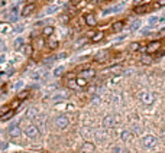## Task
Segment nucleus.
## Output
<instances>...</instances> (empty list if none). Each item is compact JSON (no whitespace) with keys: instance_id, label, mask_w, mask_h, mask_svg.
Masks as SVG:
<instances>
[{"instance_id":"f257e3e1","label":"nucleus","mask_w":165,"mask_h":153,"mask_svg":"<svg viewBox=\"0 0 165 153\" xmlns=\"http://www.w3.org/2000/svg\"><path fill=\"white\" fill-rule=\"evenodd\" d=\"M139 100H140V103H143L145 105H152L155 103V96L151 91H140Z\"/></svg>"},{"instance_id":"f03ea898","label":"nucleus","mask_w":165,"mask_h":153,"mask_svg":"<svg viewBox=\"0 0 165 153\" xmlns=\"http://www.w3.org/2000/svg\"><path fill=\"white\" fill-rule=\"evenodd\" d=\"M158 143L157 137L152 136V134H146V136H143L142 139V146L145 147V149H152V147H155Z\"/></svg>"},{"instance_id":"7ed1b4c3","label":"nucleus","mask_w":165,"mask_h":153,"mask_svg":"<svg viewBox=\"0 0 165 153\" xmlns=\"http://www.w3.org/2000/svg\"><path fill=\"white\" fill-rule=\"evenodd\" d=\"M116 124H117V117L113 116V114H109V116H106L103 119V126L106 129H112V127H115Z\"/></svg>"},{"instance_id":"20e7f679","label":"nucleus","mask_w":165,"mask_h":153,"mask_svg":"<svg viewBox=\"0 0 165 153\" xmlns=\"http://www.w3.org/2000/svg\"><path fill=\"white\" fill-rule=\"evenodd\" d=\"M26 136L29 137V139H36V137L39 136V127L38 126H35V124H31V126H28L25 130Z\"/></svg>"},{"instance_id":"39448f33","label":"nucleus","mask_w":165,"mask_h":153,"mask_svg":"<svg viewBox=\"0 0 165 153\" xmlns=\"http://www.w3.org/2000/svg\"><path fill=\"white\" fill-rule=\"evenodd\" d=\"M159 48H161V42L159 40H152L146 45V52L148 54H155L157 51H159Z\"/></svg>"},{"instance_id":"423d86ee","label":"nucleus","mask_w":165,"mask_h":153,"mask_svg":"<svg viewBox=\"0 0 165 153\" xmlns=\"http://www.w3.org/2000/svg\"><path fill=\"white\" fill-rule=\"evenodd\" d=\"M55 124H57L58 129H65L67 126L70 124V120H68L67 116H59V117H57V120H55Z\"/></svg>"},{"instance_id":"0eeeda50","label":"nucleus","mask_w":165,"mask_h":153,"mask_svg":"<svg viewBox=\"0 0 165 153\" xmlns=\"http://www.w3.org/2000/svg\"><path fill=\"white\" fill-rule=\"evenodd\" d=\"M80 77L84 78V80L90 81V80H93V78L96 77V71H94V69H91V68H88V69H82L81 72H80Z\"/></svg>"},{"instance_id":"6e6552de","label":"nucleus","mask_w":165,"mask_h":153,"mask_svg":"<svg viewBox=\"0 0 165 153\" xmlns=\"http://www.w3.org/2000/svg\"><path fill=\"white\" fill-rule=\"evenodd\" d=\"M20 133H22V130H20V127L17 124H12L10 126V129H9V136L10 137H19Z\"/></svg>"},{"instance_id":"1a4fd4ad","label":"nucleus","mask_w":165,"mask_h":153,"mask_svg":"<svg viewBox=\"0 0 165 153\" xmlns=\"http://www.w3.org/2000/svg\"><path fill=\"white\" fill-rule=\"evenodd\" d=\"M94 150H96V146L93 145L91 142H86V143L81 146V152L82 153H93Z\"/></svg>"},{"instance_id":"9d476101","label":"nucleus","mask_w":165,"mask_h":153,"mask_svg":"<svg viewBox=\"0 0 165 153\" xmlns=\"http://www.w3.org/2000/svg\"><path fill=\"white\" fill-rule=\"evenodd\" d=\"M33 10H35V4H33V3H29V4H26L25 7L22 9V16H23V17L29 16V15L32 13Z\"/></svg>"},{"instance_id":"9b49d317","label":"nucleus","mask_w":165,"mask_h":153,"mask_svg":"<svg viewBox=\"0 0 165 153\" xmlns=\"http://www.w3.org/2000/svg\"><path fill=\"white\" fill-rule=\"evenodd\" d=\"M84 20H86V23L88 25V26H96V25H97L96 16H94V15H91V13H87V15L84 16Z\"/></svg>"},{"instance_id":"f8f14e48","label":"nucleus","mask_w":165,"mask_h":153,"mask_svg":"<svg viewBox=\"0 0 165 153\" xmlns=\"http://www.w3.org/2000/svg\"><path fill=\"white\" fill-rule=\"evenodd\" d=\"M67 97H68V94H67V91H58V93H55L54 94V97H52V100L54 101H62V100H65Z\"/></svg>"},{"instance_id":"ddd939ff","label":"nucleus","mask_w":165,"mask_h":153,"mask_svg":"<svg viewBox=\"0 0 165 153\" xmlns=\"http://www.w3.org/2000/svg\"><path fill=\"white\" fill-rule=\"evenodd\" d=\"M148 6L146 4H138V6H135V9H133V12L136 13V15H143V13H146L148 12Z\"/></svg>"},{"instance_id":"4468645a","label":"nucleus","mask_w":165,"mask_h":153,"mask_svg":"<svg viewBox=\"0 0 165 153\" xmlns=\"http://www.w3.org/2000/svg\"><path fill=\"white\" fill-rule=\"evenodd\" d=\"M120 139H122V142H129V140H132L133 139L132 131H129V130H123V131L120 133Z\"/></svg>"},{"instance_id":"2eb2a0df","label":"nucleus","mask_w":165,"mask_h":153,"mask_svg":"<svg viewBox=\"0 0 165 153\" xmlns=\"http://www.w3.org/2000/svg\"><path fill=\"white\" fill-rule=\"evenodd\" d=\"M38 116V110L35 108V107H31V108H28V111H26V119L28 120H32Z\"/></svg>"},{"instance_id":"dca6fc26","label":"nucleus","mask_w":165,"mask_h":153,"mask_svg":"<svg viewBox=\"0 0 165 153\" xmlns=\"http://www.w3.org/2000/svg\"><path fill=\"white\" fill-rule=\"evenodd\" d=\"M123 26H124V22H122V20L115 22V23L112 25V31H113L115 33H117V32H120V31L123 29Z\"/></svg>"},{"instance_id":"f3484780","label":"nucleus","mask_w":165,"mask_h":153,"mask_svg":"<svg viewBox=\"0 0 165 153\" xmlns=\"http://www.w3.org/2000/svg\"><path fill=\"white\" fill-rule=\"evenodd\" d=\"M107 55H109L107 52H106V51H103V52H100V54H97L94 59H96L97 62H103V61H106V59H107Z\"/></svg>"},{"instance_id":"a211bd4d","label":"nucleus","mask_w":165,"mask_h":153,"mask_svg":"<svg viewBox=\"0 0 165 153\" xmlns=\"http://www.w3.org/2000/svg\"><path fill=\"white\" fill-rule=\"evenodd\" d=\"M52 33H54V28H52V26H45L44 31H42V35H44L45 38H50Z\"/></svg>"},{"instance_id":"6ab92c4d","label":"nucleus","mask_w":165,"mask_h":153,"mask_svg":"<svg viewBox=\"0 0 165 153\" xmlns=\"http://www.w3.org/2000/svg\"><path fill=\"white\" fill-rule=\"evenodd\" d=\"M103 38H104V33L103 32H94V35L91 36V40L93 42H100Z\"/></svg>"},{"instance_id":"aec40b11","label":"nucleus","mask_w":165,"mask_h":153,"mask_svg":"<svg viewBox=\"0 0 165 153\" xmlns=\"http://www.w3.org/2000/svg\"><path fill=\"white\" fill-rule=\"evenodd\" d=\"M13 114H15V111H8V113H4L3 116H0V121H6V120H9V119H12Z\"/></svg>"},{"instance_id":"412c9836","label":"nucleus","mask_w":165,"mask_h":153,"mask_svg":"<svg viewBox=\"0 0 165 153\" xmlns=\"http://www.w3.org/2000/svg\"><path fill=\"white\" fill-rule=\"evenodd\" d=\"M68 87L73 88V90H80L81 88V87L77 84V80H68Z\"/></svg>"},{"instance_id":"4be33fe9","label":"nucleus","mask_w":165,"mask_h":153,"mask_svg":"<svg viewBox=\"0 0 165 153\" xmlns=\"http://www.w3.org/2000/svg\"><path fill=\"white\" fill-rule=\"evenodd\" d=\"M58 45H59V43H58L57 39H50L48 40V48L50 49H57Z\"/></svg>"},{"instance_id":"5701e85b","label":"nucleus","mask_w":165,"mask_h":153,"mask_svg":"<svg viewBox=\"0 0 165 153\" xmlns=\"http://www.w3.org/2000/svg\"><path fill=\"white\" fill-rule=\"evenodd\" d=\"M129 49H130L132 52H136V51H139V49H140V43H139V42H132V43H130V46H129Z\"/></svg>"},{"instance_id":"b1692460","label":"nucleus","mask_w":165,"mask_h":153,"mask_svg":"<svg viewBox=\"0 0 165 153\" xmlns=\"http://www.w3.org/2000/svg\"><path fill=\"white\" fill-rule=\"evenodd\" d=\"M22 51H23V54H25V55L29 57V55L32 54V46H31V45H23V46H22Z\"/></svg>"},{"instance_id":"393cba45","label":"nucleus","mask_w":165,"mask_h":153,"mask_svg":"<svg viewBox=\"0 0 165 153\" xmlns=\"http://www.w3.org/2000/svg\"><path fill=\"white\" fill-rule=\"evenodd\" d=\"M13 46H15V49H20L23 46V39H22V38H17V39L15 40V43H13Z\"/></svg>"},{"instance_id":"a878e982","label":"nucleus","mask_w":165,"mask_h":153,"mask_svg":"<svg viewBox=\"0 0 165 153\" xmlns=\"http://www.w3.org/2000/svg\"><path fill=\"white\" fill-rule=\"evenodd\" d=\"M140 62H142V64H145V65H149L151 62H152V58L149 57V55H143V57L140 58Z\"/></svg>"},{"instance_id":"bb28decb","label":"nucleus","mask_w":165,"mask_h":153,"mask_svg":"<svg viewBox=\"0 0 165 153\" xmlns=\"http://www.w3.org/2000/svg\"><path fill=\"white\" fill-rule=\"evenodd\" d=\"M122 9V6H116V7H110V9H106L103 12V15H107V13H113V12H119Z\"/></svg>"},{"instance_id":"cd10ccee","label":"nucleus","mask_w":165,"mask_h":153,"mask_svg":"<svg viewBox=\"0 0 165 153\" xmlns=\"http://www.w3.org/2000/svg\"><path fill=\"white\" fill-rule=\"evenodd\" d=\"M42 77H44V71H42V69H39V71H36V72L32 74V80H39Z\"/></svg>"},{"instance_id":"c85d7f7f","label":"nucleus","mask_w":165,"mask_h":153,"mask_svg":"<svg viewBox=\"0 0 165 153\" xmlns=\"http://www.w3.org/2000/svg\"><path fill=\"white\" fill-rule=\"evenodd\" d=\"M64 74V66H58V68H55V71H54V75L55 77H61Z\"/></svg>"},{"instance_id":"c756f323","label":"nucleus","mask_w":165,"mask_h":153,"mask_svg":"<svg viewBox=\"0 0 165 153\" xmlns=\"http://www.w3.org/2000/svg\"><path fill=\"white\" fill-rule=\"evenodd\" d=\"M10 16H12V17H10L12 20H16V19H17V7H16V6L10 10Z\"/></svg>"},{"instance_id":"7c9ffc66","label":"nucleus","mask_w":165,"mask_h":153,"mask_svg":"<svg viewBox=\"0 0 165 153\" xmlns=\"http://www.w3.org/2000/svg\"><path fill=\"white\" fill-rule=\"evenodd\" d=\"M29 96V91H28V90H25V91H22V93H19V96H17V98H19V100H20V101H22V100H25L26 97Z\"/></svg>"},{"instance_id":"2f4dec72","label":"nucleus","mask_w":165,"mask_h":153,"mask_svg":"<svg viewBox=\"0 0 165 153\" xmlns=\"http://www.w3.org/2000/svg\"><path fill=\"white\" fill-rule=\"evenodd\" d=\"M87 82H88V81L84 80V78H81V77H78V78H77V84H78L80 87H84V85H87Z\"/></svg>"},{"instance_id":"473e14b6","label":"nucleus","mask_w":165,"mask_h":153,"mask_svg":"<svg viewBox=\"0 0 165 153\" xmlns=\"http://www.w3.org/2000/svg\"><path fill=\"white\" fill-rule=\"evenodd\" d=\"M139 26H140V22H139V20H135V22L130 25V29H132V31H136Z\"/></svg>"},{"instance_id":"72a5a7b5","label":"nucleus","mask_w":165,"mask_h":153,"mask_svg":"<svg viewBox=\"0 0 165 153\" xmlns=\"http://www.w3.org/2000/svg\"><path fill=\"white\" fill-rule=\"evenodd\" d=\"M9 108H10V105H3V107L0 108V116H3L4 113H8Z\"/></svg>"},{"instance_id":"f704fd0d","label":"nucleus","mask_w":165,"mask_h":153,"mask_svg":"<svg viewBox=\"0 0 165 153\" xmlns=\"http://www.w3.org/2000/svg\"><path fill=\"white\" fill-rule=\"evenodd\" d=\"M22 85H23V81H17L16 84H15V90H19Z\"/></svg>"},{"instance_id":"c9c22d12","label":"nucleus","mask_w":165,"mask_h":153,"mask_svg":"<svg viewBox=\"0 0 165 153\" xmlns=\"http://www.w3.org/2000/svg\"><path fill=\"white\" fill-rule=\"evenodd\" d=\"M19 104H20V100L17 98V100H15V101L12 103V108H15V107H17V105H19Z\"/></svg>"},{"instance_id":"e433bc0d","label":"nucleus","mask_w":165,"mask_h":153,"mask_svg":"<svg viewBox=\"0 0 165 153\" xmlns=\"http://www.w3.org/2000/svg\"><path fill=\"white\" fill-rule=\"evenodd\" d=\"M157 4H158V6H161V7H164V6H165V0H157Z\"/></svg>"},{"instance_id":"4c0bfd02","label":"nucleus","mask_w":165,"mask_h":153,"mask_svg":"<svg viewBox=\"0 0 165 153\" xmlns=\"http://www.w3.org/2000/svg\"><path fill=\"white\" fill-rule=\"evenodd\" d=\"M57 9H58V7H50L48 10H46V12H48V13H54V12H55Z\"/></svg>"},{"instance_id":"58836bf2","label":"nucleus","mask_w":165,"mask_h":153,"mask_svg":"<svg viewBox=\"0 0 165 153\" xmlns=\"http://www.w3.org/2000/svg\"><path fill=\"white\" fill-rule=\"evenodd\" d=\"M4 59H6L4 55H0V64H3V62H4Z\"/></svg>"},{"instance_id":"ea45409f","label":"nucleus","mask_w":165,"mask_h":153,"mask_svg":"<svg viewBox=\"0 0 165 153\" xmlns=\"http://www.w3.org/2000/svg\"><path fill=\"white\" fill-rule=\"evenodd\" d=\"M162 55H164V51H161V52H158V54H157V58H161V57H162Z\"/></svg>"},{"instance_id":"a19ab883","label":"nucleus","mask_w":165,"mask_h":153,"mask_svg":"<svg viewBox=\"0 0 165 153\" xmlns=\"http://www.w3.org/2000/svg\"><path fill=\"white\" fill-rule=\"evenodd\" d=\"M78 1H80V0H71V3H73V4H75V3H78Z\"/></svg>"},{"instance_id":"79ce46f5","label":"nucleus","mask_w":165,"mask_h":153,"mask_svg":"<svg viewBox=\"0 0 165 153\" xmlns=\"http://www.w3.org/2000/svg\"><path fill=\"white\" fill-rule=\"evenodd\" d=\"M142 0H135V4H138V3H140Z\"/></svg>"},{"instance_id":"37998d69","label":"nucleus","mask_w":165,"mask_h":153,"mask_svg":"<svg viewBox=\"0 0 165 153\" xmlns=\"http://www.w3.org/2000/svg\"><path fill=\"white\" fill-rule=\"evenodd\" d=\"M96 1H97V3H100V1H104V0H96Z\"/></svg>"},{"instance_id":"c03bdc74","label":"nucleus","mask_w":165,"mask_h":153,"mask_svg":"<svg viewBox=\"0 0 165 153\" xmlns=\"http://www.w3.org/2000/svg\"><path fill=\"white\" fill-rule=\"evenodd\" d=\"M161 33H162V35H165V29H164V31H162V32H161Z\"/></svg>"},{"instance_id":"a18cd8bd","label":"nucleus","mask_w":165,"mask_h":153,"mask_svg":"<svg viewBox=\"0 0 165 153\" xmlns=\"http://www.w3.org/2000/svg\"><path fill=\"white\" fill-rule=\"evenodd\" d=\"M29 1H33V0H29Z\"/></svg>"},{"instance_id":"49530a36","label":"nucleus","mask_w":165,"mask_h":153,"mask_svg":"<svg viewBox=\"0 0 165 153\" xmlns=\"http://www.w3.org/2000/svg\"><path fill=\"white\" fill-rule=\"evenodd\" d=\"M48 1H51V0H48Z\"/></svg>"}]
</instances>
